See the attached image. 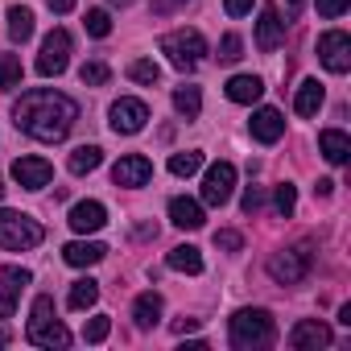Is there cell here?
<instances>
[{"instance_id":"6da1fadb","label":"cell","mask_w":351,"mask_h":351,"mask_svg":"<svg viewBox=\"0 0 351 351\" xmlns=\"http://www.w3.org/2000/svg\"><path fill=\"white\" fill-rule=\"evenodd\" d=\"M75 120H79V104H75L71 95H62V91H50V87L25 91V95L17 99V108H13V124H17L25 136L46 141V145L62 141V136L75 128Z\"/></svg>"},{"instance_id":"7a4b0ae2","label":"cell","mask_w":351,"mask_h":351,"mask_svg":"<svg viewBox=\"0 0 351 351\" xmlns=\"http://www.w3.org/2000/svg\"><path fill=\"white\" fill-rule=\"evenodd\" d=\"M228 339H232L236 351L269 347V343L277 339L273 314H269V310H236V314H232V326H228Z\"/></svg>"},{"instance_id":"3957f363","label":"cell","mask_w":351,"mask_h":351,"mask_svg":"<svg viewBox=\"0 0 351 351\" xmlns=\"http://www.w3.org/2000/svg\"><path fill=\"white\" fill-rule=\"evenodd\" d=\"M25 339L34 343V347H66L71 343V330L54 318V298H34V318H29V330H25Z\"/></svg>"},{"instance_id":"277c9868","label":"cell","mask_w":351,"mask_h":351,"mask_svg":"<svg viewBox=\"0 0 351 351\" xmlns=\"http://www.w3.org/2000/svg\"><path fill=\"white\" fill-rule=\"evenodd\" d=\"M46 240L42 223L21 215V211H0V248L5 252H29Z\"/></svg>"},{"instance_id":"5b68a950","label":"cell","mask_w":351,"mask_h":351,"mask_svg":"<svg viewBox=\"0 0 351 351\" xmlns=\"http://www.w3.org/2000/svg\"><path fill=\"white\" fill-rule=\"evenodd\" d=\"M161 54L169 58V66H178V71H195L207 54V38L199 29H173L161 38Z\"/></svg>"},{"instance_id":"8992f818","label":"cell","mask_w":351,"mask_h":351,"mask_svg":"<svg viewBox=\"0 0 351 351\" xmlns=\"http://www.w3.org/2000/svg\"><path fill=\"white\" fill-rule=\"evenodd\" d=\"M310 265H314V252L306 244H298V248H285V252L269 256V277L277 285H298V281L310 277Z\"/></svg>"},{"instance_id":"52a82bcc","label":"cell","mask_w":351,"mask_h":351,"mask_svg":"<svg viewBox=\"0 0 351 351\" xmlns=\"http://www.w3.org/2000/svg\"><path fill=\"white\" fill-rule=\"evenodd\" d=\"M318 62L330 71V75H347L351 71V38L343 29H326L318 38Z\"/></svg>"},{"instance_id":"ba28073f","label":"cell","mask_w":351,"mask_h":351,"mask_svg":"<svg viewBox=\"0 0 351 351\" xmlns=\"http://www.w3.org/2000/svg\"><path fill=\"white\" fill-rule=\"evenodd\" d=\"M66 62H71V34H66V29H54V34H46V42H42V54H38V75H46V79H58V75L66 71Z\"/></svg>"},{"instance_id":"9c48e42d","label":"cell","mask_w":351,"mask_h":351,"mask_svg":"<svg viewBox=\"0 0 351 351\" xmlns=\"http://www.w3.org/2000/svg\"><path fill=\"white\" fill-rule=\"evenodd\" d=\"M236 191V165L232 161H215L207 173H203V203L207 207H223Z\"/></svg>"},{"instance_id":"30bf717a","label":"cell","mask_w":351,"mask_h":351,"mask_svg":"<svg viewBox=\"0 0 351 351\" xmlns=\"http://www.w3.org/2000/svg\"><path fill=\"white\" fill-rule=\"evenodd\" d=\"M108 116H112V132L132 136V132H141L149 124V104L145 99H116Z\"/></svg>"},{"instance_id":"8fae6325","label":"cell","mask_w":351,"mask_h":351,"mask_svg":"<svg viewBox=\"0 0 351 351\" xmlns=\"http://www.w3.org/2000/svg\"><path fill=\"white\" fill-rule=\"evenodd\" d=\"M13 178H17V186H25V191H42V186H50V178H54V165H50L46 157H17V161H13Z\"/></svg>"},{"instance_id":"7c38bea8","label":"cell","mask_w":351,"mask_h":351,"mask_svg":"<svg viewBox=\"0 0 351 351\" xmlns=\"http://www.w3.org/2000/svg\"><path fill=\"white\" fill-rule=\"evenodd\" d=\"M153 178V165H149V157H141V153H128V157H120L116 165H112V182L116 186H145Z\"/></svg>"},{"instance_id":"4fadbf2b","label":"cell","mask_w":351,"mask_h":351,"mask_svg":"<svg viewBox=\"0 0 351 351\" xmlns=\"http://www.w3.org/2000/svg\"><path fill=\"white\" fill-rule=\"evenodd\" d=\"M29 281H34L29 269H17V265H9L5 273H0V318H13L17 298H21V289H25Z\"/></svg>"},{"instance_id":"5bb4252c","label":"cell","mask_w":351,"mask_h":351,"mask_svg":"<svg viewBox=\"0 0 351 351\" xmlns=\"http://www.w3.org/2000/svg\"><path fill=\"white\" fill-rule=\"evenodd\" d=\"M66 223H71L79 236H87V232H99V228L108 223V211H104V203H95V199H83V203H75V207H71Z\"/></svg>"},{"instance_id":"9a60e30c","label":"cell","mask_w":351,"mask_h":351,"mask_svg":"<svg viewBox=\"0 0 351 351\" xmlns=\"http://www.w3.org/2000/svg\"><path fill=\"white\" fill-rule=\"evenodd\" d=\"M281 38H285V21H281V13H277L273 5H265V9H261V21H256V46H261L265 54H273V50L281 46Z\"/></svg>"},{"instance_id":"2e32d148","label":"cell","mask_w":351,"mask_h":351,"mask_svg":"<svg viewBox=\"0 0 351 351\" xmlns=\"http://www.w3.org/2000/svg\"><path fill=\"white\" fill-rule=\"evenodd\" d=\"M330 343V326L318 322V318H302L293 330H289V347L298 351H310V347H326Z\"/></svg>"},{"instance_id":"e0dca14e","label":"cell","mask_w":351,"mask_h":351,"mask_svg":"<svg viewBox=\"0 0 351 351\" xmlns=\"http://www.w3.org/2000/svg\"><path fill=\"white\" fill-rule=\"evenodd\" d=\"M169 223L173 228H182V232H199L203 223H207V215H203V203H195V199H169Z\"/></svg>"},{"instance_id":"ac0fdd59","label":"cell","mask_w":351,"mask_h":351,"mask_svg":"<svg viewBox=\"0 0 351 351\" xmlns=\"http://www.w3.org/2000/svg\"><path fill=\"white\" fill-rule=\"evenodd\" d=\"M248 128H252V136H256L261 145H277V141H281V132H285V120H281V112H277V108H261V112H252Z\"/></svg>"},{"instance_id":"d6986e66","label":"cell","mask_w":351,"mask_h":351,"mask_svg":"<svg viewBox=\"0 0 351 351\" xmlns=\"http://www.w3.org/2000/svg\"><path fill=\"white\" fill-rule=\"evenodd\" d=\"M62 256H66V265H75V269H91V265H99V261L108 256V248H104L99 240H75V244L62 248Z\"/></svg>"},{"instance_id":"ffe728a7","label":"cell","mask_w":351,"mask_h":351,"mask_svg":"<svg viewBox=\"0 0 351 351\" xmlns=\"http://www.w3.org/2000/svg\"><path fill=\"white\" fill-rule=\"evenodd\" d=\"M318 149H322V157H326L330 165H347V157H351V141H347V132H339V128L318 132Z\"/></svg>"},{"instance_id":"44dd1931","label":"cell","mask_w":351,"mask_h":351,"mask_svg":"<svg viewBox=\"0 0 351 351\" xmlns=\"http://www.w3.org/2000/svg\"><path fill=\"white\" fill-rule=\"evenodd\" d=\"M228 99L232 104H256L261 95H265V83L256 79V75H236V79H228Z\"/></svg>"},{"instance_id":"7402d4cb","label":"cell","mask_w":351,"mask_h":351,"mask_svg":"<svg viewBox=\"0 0 351 351\" xmlns=\"http://www.w3.org/2000/svg\"><path fill=\"white\" fill-rule=\"evenodd\" d=\"M157 318H161V293L149 289V293H141L132 302V322H136V330H153Z\"/></svg>"},{"instance_id":"603a6c76","label":"cell","mask_w":351,"mask_h":351,"mask_svg":"<svg viewBox=\"0 0 351 351\" xmlns=\"http://www.w3.org/2000/svg\"><path fill=\"white\" fill-rule=\"evenodd\" d=\"M165 265H169L173 273H203V252H199L195 244H178V248H169Z\"/></svg>"},{"instance_id":"cb8c5ba5","label":"cell","mask_w":351,"mask_h":351,"mask_svg":"<svg viewBox=\"0 0 351 351\" xmlns=\"http://www.w3.org/2000/svg\"><path fill=\"white\" fill-rule=\"evenodd\" d=\"M322 83L318 79H306L302 87H298V99H293V108H298V116H318V108H322Z\"/></svg>"},{"instance_id":"d4e9b609","label":"cell","mask_w":351,"mask_h":351,"mask_svg":"<svg viewBox=\"0 0 351 351\" xmlns=\"http://www.w3.org/2000/svg\"><path fill=\"white\" fill-rule=\"evenodd\" d=\"M99 161H104V149H99V145H79L66 165H71V173H79V178H83V173L99 169Z\"/></svg>"},{"instance_id":"484cf974","label":"cell","mask_w":351,"mask_h":351,"mask_svg":"<svg viewBox=\"0 0 351 351\" xmlns=\"http://www.w3.org/2000/svg\"><path fill=\"white\" fill-rule=\"evenodd\" d=\"M9 38H13L17 46L34 38V13H29L25 5H13V9H9Z\"/></svg>"},{"instance_id":"4316f807","label":"cell","mask_w":351,"mask_h":351,"mask_svg":"<svg viewBox=\"0 0 351 351\" xmlns=\"http://www.w3.org/2000/svg\"><path fill=\"white\" fill-rule=\"evenodd\" d=\"M95 302H99V285H95L91 277L75 281L71 293H66V306H71V310H87V306H95Z\"/></svg>"},{"instance_id":"83f0119b","label":"cell","mask_w":351,"mask_h":351,"mask_svg":"<svg viewBox=\"0 0 351 351\" xmlns=\"http://www.w3.org/2000/svg\"><path fill=\"white\" fill-rule=\"evenodd\" d=\"M173 108H178L186 120H195V116L203 112V91H199V87H191V83H182L178 91H173Z\"/></svg>"},{"instance_id":"f1b7e54d","label":"cell","mask_w":351,"mask_h":351,"mask_svg":"<svg viewBox=\"0 0 351 351\" xmlns=\"http://www.w3.org/2000/svg\"><path fill=\"white\" fill-rule=\"evenodd\" d=\"M21 79H25V66H21V58H17V54H0V91H13V87H21Z\"/></svg>"},{"instance_id":"f546056e","label":"cell","mask_w":351,"mask_h":351,"mask_svg":"<svg viewBox=\"0 0 351 351\" xmlns=\"http://www.w3.org/2000/svg\"><path fill=\"white\" fill-rule=\"evenodd\" d=\"M203 169V153H173L169 157V173H173V178H191V173H199Z\"/></svg>"},{"instance_id":"4dcf8cb0","label":"cell","mask_w":351,"mask_h":351,"mask_svg":"<svg viewBox=\"0 0 351 351\" xmlns=\"http://www.w3.org/2000/svg\"><path fill=\"white\" fill-rule=\"evenodd\" d=\"M128 79H132V83H145V87H153V83L161 79V66H157L153 58H136V62L128 66Z\"/></svg>"},{"instance_id":"1f68e13d","label":"cell","mask_w":351,"mask_h":351,"mask_svg":"<svg viewBox=\"0 0 351 351\" xmlns=\"http://www.w3.org/2000/svg\"><path fill=\"white\" fill-rule=\"evenodd\" d=\"M293 207H298V191H293L289 182H281V186L273 191V211H277V215H293Z\"/></svg>"},{"instance_id":"d6a6232c","label":"cell","mask_w":351,"mask_h":351,"mask_svg":"<svg viewBox=\"0 0 351 351\" xmlns=\"http://www.w3.org/2000/svg\"><path fill=\"white\" fill-rule=\"evenodd\" d=\"M244 58V38L240 34H223L219 42V62H240Z\"/></svg>"},{"instance_id":"836d02e7","label":"cell","mask_w":351,"mask_h":351,"mask_svg":"<svg viewBox=\"0 0 351 351\" xmlns=\"http://www.w3.org/2000/svg\"><path fill=\"white\" fill-rule=\"evenodd\" d=\"M83 25H87V34H91V38H108V34H112V17H108L104 9H91Z\"/></svg>"},{"instance_id":"e575fe53","label":"cell","mask_w":351,"mask_h":351,"mask_svg":"<svg viewBox=\"0 0 351 351\" xmlns=\"http://www.w3.org/2000/svg\"><path fill=\"white\" fill-rule=\"evenodd\" d=\"M79 79H83L87 87H104V83L112 79V71H108L104 62H83V71H79Z\"/></svg>"},{"instance_id":"d590c367","label":"cell","mask_w":351,"mask_h":351,"mask_svg":"<svg viewBox=\"0 0 351 351\" xmlns=\"http://www.w3.org/2000/svg\"><path fill=\"white\" fill-rule=\"evenodd\" d=\"M108 330H112V318H108V314H95V318L83 326V339H87V343H104Z\"/></svg>"},{"instance_id":"8d00e7d4","label":"cell","mask_w":351,"mask_h":351,"mask_svg":"<svg viewBox=\"0 0 351 351\" xmlns=\"http://www.w3.org/2000/svg\"><path fill=\"white\" fill-rule=\"evenodd\" d=\"M347 5H351V0H318V17L335 21V17H343V13H347Z\"/></svg>"},{"instance_id":"74e56055","label":"cell","mask_w":351,"mask_h":351,"mask_svg":"<svg viewBox=\"0 0 351 351\" xmlns=\"http://www.w3.org/2000/svg\"><path fill=\"white\" fill-rule=\"evenodd\" d=\"M215 248H223V252H240V248H244V236H240V232H215Z\"/></svg>"},{"instance_id":"f35d334b","label":"cell","mask_w":351,"mask_h":351,"mask_svg":"<svg viewBox=\"0 0 351 351\" xmlns=\"http://www.w3.org/2000/svg\"><path fill=\"white\" fill-rule=\"evenodd\" d=\"M265 207V195H261V186H248L244 191V215H256Z\"/></svg>"},{"instance_id":"ab89813d","label":"cell","mask_w":351,"mask_h":351,"mask_svg":"<svg viewBox=\"0 0 351 351\" xmlns=\"http://www.w3.org/2000/svg\"><path fill=\"white\" fill-rule=\"evenodd\" d=\"M252 5H256V0H223L228 17H244V13H252Z\"/></svg>"},{"instance_id":"60d3db41","label":"cell","mask_w":351,"mask_h":351,"mask_svg":"<svg viewBox=\"0 0 351 351\" xmlns=\"http://www.w3.org/2000/svg\"><path fill=\"white\" fill-rule=\"evenodd\" d=\"M46 5H50V13H71L75 0H46Z\"/></svg>"},{"instance_id":"b9f144b4","label":"cell","mask_w":351,"mask_h":351,"mask_svg":"<svg viewBox=\"0 0 351 351\" xmlns=\"http://www.w3.org/2000/svg\"><path fill=\"white\" fill-rule=\"evenodd\" d=\"M199 322L195 318H178V322H173V335H186V330H195Z\"/></svg>"},{"instance_id":"7bdbcfd3","label":"cell","mask_w":351,"mask_h":351,"mask_svg":"<svg viewBox=\"0 0 351 351\" xmlns=\"http://www.w3.org/2000/svg\"><path fill=\"white\" fill-rule=\"evenodd\" d=\"M314 191H318V195H322V199H326V195H330V191H335V182H330V178H322V182H318V186H314Z\"/></svg>"},{"instance_id":"ee69618b","label":"cell","mask_w":351,"mask_h":351,"mask_svg":"<svg viewBox=\"0 0 351 351\" xmlns=\"http://www.w3.org/2000/svg\"><path fill=\"white\" fill-rule=\"evenodd\" d=\"M285 9H289V13H298V9H302V0H285Z\"/></svg>"},{"instance_id":"f6af8a7d","label":"cell","mask_w":351,"mask_h":351,"mask_svg":"<svg viewBox=\"0 0 351 351\" xmlns=\"http://www.w3.org/2000/svg\"><path fill=\"white\" fill-rule=\"evenodd\" d=\"M161 5H182V0H161Z\"/></svg>"},{"instance_id":"bcb514c9","label":"cell","mask_w":351,"mask_h":351,"mask_svg":"<svg viewBox=\"0 0 351 351\" xmlns=\"http://www.w3.org/2000/svg\"><path fill=\"white\" fill-rule=\"evenodd\" d=\"M112 5H132V0H112Z\"/></svg>"},{"instance_id":"7dc6e473","label":"cell","mask_w":351,"mask_h":351,"mask_svg":"<svg viewBox=\"0 0 351 351\" xmlns=\"http://www.w3.org/2000/svg\"><path fill=\"white\" fill-rule=\"evenodd\" d=\"M0 199H5V182H0Z\"/></svg>"}]
</instances>
